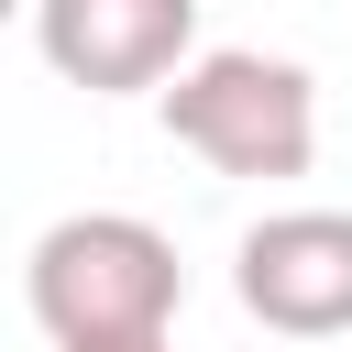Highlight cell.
I'll return each instance as SVG.
<instances>
[{
    "instance_id": "6da1fadb",
    "label": "cell",
    "mask_w": 352,
    "mask_h": 352,
    "mask_svg": "<svg viewBox=\"0 0 352 352\" xmlns=\"http://www.w3.org/2000/svg\"><path fill=\"white\" fill-rule=\"evenodd\" d=\"M22 308L55 352H99V341H165L187 308V264L154 220L132 209H66L55 231H33L22 253Z\"/></svg>"
},
{
    "instance_id": "7a4b0ae2",
    "label": "cell",
    "mask_w": 352,
    "mask_h": 352,
    "mask_svg": "<svg viewBox=\"0 0 352 352\" xmlns=\"http://www.w3.org/2000/svg\"><path fill=\"white\" fill-rule=\"evenodd\" d=\"M154 110H165L176 154H198L209 176L275 187V176H308V154H319V77H308L297 55H264V44H209V55H187V66L154 88Z\"/></svg>"
},
{
    "instance_id": "3957f363",
    "label": "cell",
    "mask_w": 352,
    "mask_h": 352,
    "mask_svg": "<svg viewBox=\"0 0 352 352\" xmlns=\"http://www.w3.org/2000/svg\"><path fill=\"white\" fill-rule=\"evenodd\" d=\"M231 297H242V319H264L286 341H341L352 330V209L253 220L231 253Z\"/></svg>"
},
{
    "instance_id": "277c9868",
    "label": "cell",
    "mask_w": 352,
    "mask_h": 352,
    "mask_svg": "<svg viewBox=\"0 0 352 352\" xmlns=\"http://www.w3.org/2000/svg\"><path fill=\"white\" fill-rule=\"evenodd\" d=\"M33 44L88 99H143L198 55V0H33Z\"/></svg>"
},
{
    "instance_id": "5b68a950",
    "label": "cell",
    "mask_w": 352,
    "mask_h": 352,
    "mask_svg": "<svg viewBox=\"0 0 352 352\" xmlns=\"http://www.w3.org/2000/svg\"><path fill=\"white\" fill-rule=\"evenodd\" d=\"M99 352H176V341H99Z\"/></svg>"
}]
</instances>
